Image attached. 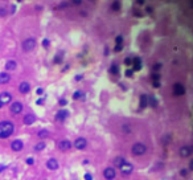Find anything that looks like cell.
I'll return each mask as SVG.
<instances>
[{"instance_id":"cell-1","label":"cell","mask_w":193,"mask_h":180,"mask_svg":"<svg viewBox=\"0 0 193 180\" xmlns=\"http://www.w3.org/2000/svg\"><path fill=\"white\" fill-rule=\"evenodd\" d=\"M15 131V124L11 121H3L0 122V139H7Z\"/></svg>"},{"instance_id":"cell-2","label":"cell","mask_w":193,"mask_h":180,"mask_svg":"<svg viewBox=\"0 0 193 180\" xmlns=\"http://www.w3.org/2000/svg\"><path fill=\"white\" fill-rule=\"evenodd\" d=\"M147 151H148L147 146L144 144V143H142V142L134 143L132 147H131V154H132L134 156H142V155H144Z\"/></svg>"},{"instance_id":"cell-3","label":"cell","mask_w":193,"mask_h":180,"mask_svg":"<svg viewBox=\"0 0 193 180\" xmlns=\"http://www.w3.org/2000/svg\"><path fill=\"white\" fill-rule=\"evenodd\" d=\"M36 38H33V37H28V38H25L24 41H23V44H21V48H23V50L24 52H27V53H29V52H32V50L36 48Z\"/></svg>"},{"instance_id":"cell-4","label":"cell","mask_w":193,"mask_h":180,"mask_svg":"<svg viewBox=\"0 0 193 180\" xmlns=\"http://www.w3.org/2000/svg\"><path fill=\"white\" fill-rule=\"evenodd\" d=\"M119 171H120V174L123 175V176H128V175H131L134 172V166L131 164L130 161L125 160L120 164V167H119Z\"/></svg>"},{"instance_id":"cell-5","label":"cell","mask_w":193,"mask_h":180,"mask_svg":"<svg viewBox=\"0 0 193 180\" xmlns=\"http://www.w3.org/2000/svg\"><path fill=\"white\" fill-rule=\"evenodd\" d=\"M23 109H24V105H23L20 101H15V102L11 105L10 111H11V114H12V115H17V114H20V113L23 111Z\"/></svg>"},{"instance_id":"cell-6","label":"cell","mask_w":193,"mask_h":180,"mask_svg":"<svg viewBox=\"0 0 193 180\" xmlns=\"http://www.w3.org/2000/svg\"><path fill=\"white\" fill-rule=\"evenodd\" d=\"M12 94L8 93V91H3L0 94V107H3L4 105H8V103L12 102Z\"/></svg>"},{"instance_id":"cell-7","label":"cell","mask_w":193,"mask_h":180,"mask_svg":"<svg viewBox=\"0 0 193 180\" xmlns=\"http://www.w3.org/2000/svg\"><path fill=\"white\" fill-rule=\"evenodd\" d=\"M73 146H74L77 150H85L87 147V139L83 138V137L77 138V139L74 140V143H73Z\"/></svg>"},{"instance_id":"cell-8","label":"cell","mask_w":193,"mask_h":180,"mask_svg":"<svg viewBox=\"0 0 193 180\" xmlns=\"http://www.w3.org/2000/svg\"><path fill=\"white\" fill-rule=\"evenodd\" d=\"M192 154H193V147L192 146H183V147H180V150H179V155H180L181 158H189Z\"/></svg>"},{"instance_id":"cell-9","label":"cell","mask_w":193,"mask_h":180,"mask_svg":"<svg viewBox=\"0 0 193 180\" xmlns=\"http://www.w3.org/2000/svg\"><path fill=\"white\" fill-rule=\"evenodd\" d=\"M172 90H173V94L176 97H181L185 94V86L183 84H180V82H176L173 85V87H172Z\"/></svg>"},{"instance_id":"cell-10","label":"cell","mask_w":193,"mask_h":180,"mask_svg":"<svg viewBox=\"0 0 193 180\" xmlns=\"http://www.w3.org/2000/svg\"><path fill=\"white\" fill-rule=\"evenodd\" d=\"M116 176V172L112 167H106L103 170V177L106 180H114Z\"/></svg>"},{"instance_id":"cell-11","label":"cell","mask_w":193,"mask_h":180,"mask_svg":"<svg viewBox=\"0 0 193 180\" xmlns=\"http://www.w3.org/2000/svg\"><path fill=\"white\" fill-rule=\"evenodd\" d=\"M11 148L15 152H20L23 148H24V143H23L21 139H15L12 143H11Z\"/></svg>"},{"instance_id":"cell-12","label":"cell","mask_w":193,"mask_h":180,"mask_svg":"<svg viewBox=\"0 0 193 180\" xmlns=\"http://www.w3.org/2000/svg\"><path fill=\"white\" fill-rule=\"evenodd\" d=\"M68 115H69L68 110L61 109V110H58V111L56 113V117H54V119H56V121H58V122H62V121H65V119L68 118Z\"/></svg>"},{"instance_id":"cell-13","label":"cell","mask_w":193,"mask_h":180,"mask_svg":"<svg viewBox=\"0 0 193 180\" xmlns=\"http://www.w3.org/2000/svg\"><path fill=\"white\" fill-rule=\"evenodd\" d=\"M72 147H73L72 142L68 140V139H64V140H61V142L58 143V148L61 150V151H69Z\"/></svg>"},{"instance_id":"cell-14","label":"cell","mask_w":193,"mask_h":180,"mask_svg":"<svg viewBox=\"0 0 193 180\" xmlns=\"http://www.w3.org/2000/svg\"><path fill=\"white\" fill-rule=\"evenodd\" d=\"M58 167H60V164H58V160H57V159L52 158V159H49V160L47 161V168H48V170L56 171V170H58Z\"/></svg>"},{"instance_id":"cell-15","label":"cell","mask_w":193,"mask_h":180,"mask_svg":"<svg viewBox=\"0 0 193 180\" xmlns=\"http://www.w3.org/2000/svg\"><path fill=\"white\" fill-rule=\"evenodd\" d=\"M19 91H20L21 94H28L29 91H31V85H29L27 81L21 82V84L19 85Z\"/></svg>"},{"instance_id":"cell-16","label":"cell","mask_w":193,"mask_h":180,"mask_svg":"<svg viewBox=\"0 0 193 180\" xmlns=\"http://www.w3.org/2000/svg\"><path fill=\"white\" fill-rule=\"evenodd\" d=\"M11 81V74L8 71H1L0 73V85H5Z\"/></svg>"},{"instance_id":"cell-17","label":"cell","mask_w":193,"mask_h":180,"mask_svg":"<svg viewBox=\"0 0 193 180\" xmlns=\"http://www.w3.org/2000/svg\"><path fill=\"white\" fill-rule=\"evenodd\" d=\"M34 121H36V117H34L33 114H27V115H24V119H23L24 124H27V126H31V124H33Z\"/></svg>"},{"instance_id":"cell-18","label":"cell","mask_w":193,"mask_h":180,"mask_svg":"<svg viewBox=\"0 0 193 180\" xmlns=\"http://www.w3.org/2000/svg\"><path fill=\"white\" fill-rule=\"evenodd\" d=\"M16 66H17V64H16L15 60H10V61L5 62V70H8V71L15 70Z\"/></svg>"},{"instance_id":"cell-19","label":"cell","mask_w":193,"mask_h":180,"mask_svg":"<svg viewBox=\"0 0 193 180\" xmlns=\"http://www.w3.org/2000/svg\"><path fill=\"white\" fill-rule=\"evenodd\" d=\"M132 66H134V70L138 71L142 69V58H139V57H135L134 60H132Z\"/></svg>"},{"instance_id":"cell-20","label":"cell","mask_w":193,"mask_h":180,"mask_svg":"<svg viewBox=\"0 0 193 180\" xmlns=\"http://www.w3.org/2000/svg\"><path fill=\"white\" fill-rule=\"evenodd\" d=\"M147 105H148V97H147L146 94H142V95H140V109L143 110Z\"/></svg>"},{"instance_id":"cell-21","label":"cell","mask_w":193,"mask_h":180,"mask_svg":"<svg viewBox=\"0 0 193 180\" xmlns=\"http://www.w3.org/2000/svg\"><path fill=\"white\" fill-rule=\"evenodd\" d=\"M45 147H47V144H45V142L44 140H40V142L34 146V151H37V152H40V151H42V150H45Z\"/></svg>"},{"instance_id":"cell-22","label":"cell","mask_w":193,"mask_h":180,"mask_svg":"<svg viewBox=\"0 0 193 180\" xmlns=\"http://www.w3.org/2000/svg\"><path fill=\"white\" fill-rule=\"evenodd\" d=\"M125 160H126L125 158H122V156H116V158L114 159V166L119 168V167H120V164H122V163H123Z\"/></svg>"},{"instance_id":"cell-23","label":"cell","mask_w":193,"mask_h":180,"mask_svg":"<svg viewBox=\"0 0 193 180\" xmlns=\"http://www.w3.org/2000/svg\"><path fill=\"white\" fill-rule=\"evenodd\" d=\"M148 105H150L151 107H156V106H157V101H156L155 97H148Z\"/></svg>"},{"instance_id":"cell-24","label":"cell","mask_w":193,"mask_h":180,"mask_svg":"<svg viewBox=\"0 0 193 180\" xmlns=\"http://www.w3.org/2000/svg\"><path fill=\"white\" fill-rule=\"evenodd\" d=\"M111 10L112 11H119V10H120V1H119V0H115V1L111 4Z\"/></svg>"},{"instance_id":"cell-25","label":"cell","mask_w":193,"mask_h":180,"mask_svg":"<svg viewBox=\"0 0 193 180\" xmlns=\"http://www.w3.org/2000/svg\"><path fill=\"white\" fill-rule=\"evenodd\" d=\"M49 137V131L48 130H40L38 131V138H41V139H44V138Z\"/></svg>"},{"instance_id":"cell-26","label":"cell","mask_w":193,"mask_h":180,"mask_svg":"<svg viewBox=\"0 0 193 180\" xmlns=\"http://www.w3.org/2000/svg\"><path fill=\"white\" fill-rule=\"evenodd\" d=\"M110 73H111V74H118L119 73V68L115 65V64L111 65V68H110Z\"/></svg>"},{"instance_id":"cell-27","label":"cell","mask_w":193,"mask_h":180,"mask_svg":"<svg viewBox=\"0 0 193 180\" xmlns=\"http://www.w3.org/2000/svg\"><path fill=\"white\" fill-rule=\"evenodd\" d=\"M82 97H83V93H82L81 90H77V91L73 94V98H74V100H79V98H82Z\"/></svg>"},{"instance_id":"cell-28","label":"cell","mask_w":193,"mask_h":180,"mask_svg":"<svg viewBox=\"0 0 193 180\" xmlns=\"http://www.w3.org/2000/svg\"><path fill=\"white\" fill-rule=\"evenodd\" d=\"M122 128H123V133H126V134H130L131 133V126H128V124H125Z\"/></svg>"},{"instance_id":"cell-29","label":"cell","mask_w":193,"mask_h":180,"mask_svg":"<svg viewBox=\"0 0 193 180\" xmlns=\"http://www.w3.org/2000/svg\"><path fill=\"white\" fill-rule=\"evenodd\" d=\"M160 77H162V76H160L159 73H153V74L151 76V78H152L153 81H159V80H160Z\"/></svg>"},{"instance_id":"cell-30","label":"cell","mask_w":193,"mask_h":180,"mask_svg":"<svg viewBox=\"0 0 193 180\" xmlns=\"http://www.w3.org/2000/svg\"><path fill=\"white\" fill-rule=\"evenodd\" d=\"M162 68H163V65H162V64H155L152 69H153V71H159Z\"/></svg>"},{"instance_id":"cell-31","label":"cell","mask_w":193,"mask_h":180,"mask_svg":"<svg viewBox=\"0 0 193 180\" xmlns=\"http://www.w3.org/2000/svg\"><path fill=\"white\" fill-rule=\"evenodd\" d=\"M83 179H85V180H93V175H91L90 172H87V174H85Z\"/></svg>"},{"instance_id":"cell-32","label":"cell","mask_w":193,"mask_h":180,"mask_svg":"<svg viewBox=\"0 0 193 180\" xmlns=\"http://www.w3.org/2000/svg\"><path fill=\"white\" fill-rule=\"evenodd\" d=\"M7 16V10L5 8H0V17H4Z\"/></svg>"},{"instance_id":"cell-33","label":"cell","mask_w":193,"mask_h":180,"mask_svg":"<svg viewBox=\"0 0 193 180\" xmlns=\"http://www.w3.org/2000/svg\"><path fill=\"white\" fill-rule=\"evenodd\" d=\"M27 164H28V166H33L34 164V159L33 158H28V159H27Z\"/></svg>"},{"instance_id":"cell-34","label":"cell","mask_w":193,"mask_h":180,"mask_svg":"<svg viewBox=\"0 0 193 180\" xmlns=\"http://www.w3.org/2000/svg\"><path fill=\"white\" fill-rule=\"evenodd\" d=\"M115 41H116L118 45H122V43H123V37H122V36H118V37L115 38Z\"/></svg>"},{"instance_id":"cell-35","label":"cell","mask_w":193,"mask_h":180,"mask_svg":"<svg viewBox=\"0 0 193 180\" xmlns=\"http://www.w3.org/2000/svg\"><path fill=\"white\" fill-rule=\"evenodd\" d=\"M125 64H126V65H132V58H130V57H127V58H126L125 60Z\"/></svg>"},{"instance_id":"cell-36","label":"cell","mask_w":193,"mask_h":180,"mask_svg":"<svg viewBox=\"0 0 193 180\" xmlns=\"http://www.w3.org/2000/svg\"><path fill=\"white\" fill-rule=\"evenodd\" d=\"M180 175H181V176H187V175H188V170H185V168L180 170Z\"/></svg>"},{"instance_id":"cell-37","label":"cell","mask_w":193,"mask_h":180,"mask_svg":"<svg viewBox=\"0 0 193 180\" xmlns=\"http://www.w3.org/2000/svg\"><path fill=\"white\" fill-rule=\"evenodd\" d=\"M73 4H75V5H79V4H82V0H70Z\"/></svg>"},{"instance_id":"cell-38","label":"cell","mask_w":193,"mask_h":180,"mask_svg":"<svg viewBox=\"0 0 193 180\" xmlns=\"http://www.w3.org/2000/svg\"><path fill=\"white\" fill-rule=\"evenodd\" d=\"M42 45H44V48H48V47H49V40H44Z\"/></svg>"},{"instance_id":"cell-39","label":"cell","mask_w":193,"mask_h":180,"mask_svg":"<svg viewBox=\"0 0 193 180\" xmlns=\"http://www.w3.org/2000/svg\"><path fill=\"white\" fill-rule=\"evenodd\" d=\"M66 103H68V101H66V100H64V98H62V100H60V105H61V106H65Z\"/></svg>"},{"instance_id":"cell-40","label":"cell","mask_w":193,"mask_h":180,"mask_svg":"<svg viewBox=\"0 0 193 180\" xmlns=\"http://www.w3.org/2000/svg\"><path fill=\"white\" fill-rule=\"evenodd\" d=\"M122 48H123L122 45H116V47H115V52H120Z\"/></svg>"},{"instance_id":"cell-41","label":"cell","mask_w":193,"mask_h":180,"mask_svg":"<svg viewBox=\"0 0 193 180\" xmlns=\"http://www.w3.org/2000/svg\"><path fill=\"white\" fill-rule=\"evenodd\" d=\"M126 76H127V77H131V76H132V70H130V69H128V70L126 71Z\"/></svg>"},{"instance_id":"cell-42","label":"cell","mask_w":193,"mask_h":180,"mask_svg":"<svg viewBox=\"0 0 193 180\" xmlns=\"http://www.w3.org/2000/svg\"><path fill=\"white\" fill-rule=\"evenodd\" d=\"M153 86H155V87H159V86H160V82H159V81H155V82H153Z\"/></svg>"},{"instance_id":"cell-43","label":"cell","mask_w":193,"mask_h":180,"mask_svg":"<svg viewBox=\"0 0 193 180\" xmlns=\"http://www.w3.org/2000/svg\"><path fill=\"white\" fill-rule=\"evenodd\" d=\"M42 93H44V90L41 89V87H38V89H37V94H42Z\"/></svg>"},{"instance_id":"cell-44","label":"cell","mask_w":193,"mask_h":180,"mask_svg":"<svg viewBox=\"0 0 193 180\" xmlns=\"http://www.w3.org/2000/svg\"><path fill=\"white\" fill-rule=\"evenodd\" d=\"M144 0H136V4H143Z\"/></svg>"},{"instance_id":"cell-45","label":"cell","mask_w":193,"mask_h":180,"mask_svg":"<svg viewBox=\"0 0 193 180\" xmlns=\"http://www.w3.org/2000/svg\"><path fill=\"white\" fill-rule=\"evenodd\" d=\"M82 78V76H77V77H75V81H79Z\"/></svg>"},{"instance_id":"cell-46","label":"cell","mask_w":193,"mask_h":180,"mask_svg":"<svg viewBox=\"0 0 193 180\" xmlns=\"http://www.w3.org/2000/svg\"><path fill=\"white\" fill-rule=\"evenodd\" d=\"M42 102H44V100H38V101H37V103H38V105H41Z\"/></svg>"},{"instance_id":"cell-47","label":"cell","mask_w":193,"mask_h":180,"mask_svg":"<svg viewBox=\"0 0 193 180\" xmlns=\"http://www.w3.org/2000/svg\"><path fill=\"white\" fill-rule=\"evenodd\" d=\"M3 170H4V167H1V168H0V172H3Z\"/></svg>"},{"instance_id":"cell-48","label":"cell","mask_w":193,"mask_h":180,"mask_svg":"<svg viewBox=\"0 0 193 180\" xmlns=\"http://www.w3.org/2000/svg\"><path fill=\"white\" fill-rule=\"evenodd\" d=\"M89 1H91V3H94V1H96V0H89Z\"/></svg>"},{"instance_id":"cell-49","label":"cell","mask_w":193,"mask_h":180,"mask_svg":"<svg viewBox=\"0 0 193 180\" xmlns=\"http://www.w3.org/2000/svg\"><path fill=\"white\" fill-rule=\"evenodd\" d=\"M19 1H21V0H19Z\"/></svg>"}]
</instances>
